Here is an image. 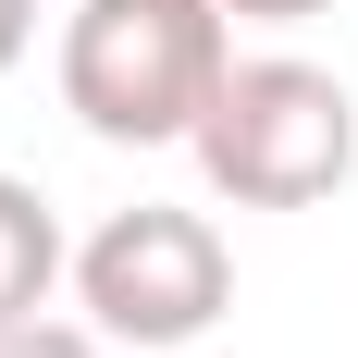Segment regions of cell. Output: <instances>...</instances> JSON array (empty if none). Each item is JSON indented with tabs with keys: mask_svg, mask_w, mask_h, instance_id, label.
I'll return each instance as SVG.
<instances>
[{
	"mask_svg": "<svg viewBox=\"0 0 358 358\" xmlns=\"http://www.w3.org/2000/svg\"><path fill=\"white\" fill-rule=\"evenodd\" d=\"M235 62L222 0H74L62 25V111L111 148H185Z\"/></svg>",
	"mask_w": 358,
	"mask_h": 358,
	"instance_id": "cell-1",
	"label": "cell"
},
{
	"mask_svg": "<svg viewBox=\"0 0 358 358\" xmlns=\"http://www.w3.org/2000/svg\"><path fill=\"white\" fill-rule=\"evenodd\" d=\"M235 25H309V13H334V0H222Z\"/></svg>",
	"mask_w": 358,
	"mask_h": 358,
	"instance_id": "cell-6",
	"label": "cell"
},
{
	"mask_svg": "<svg viewBox=\"0 0 358 358\" xmlns=\"http://www.w3.org/2000/svg\"><path fill=\"white\" fill-rule=\"evenodd\" d=\"M25 37H37V0H0V74L25 62Z\"/></svg>",
	"mask_w": 358,
	"mask_h": 358,
	"instance_id": "cell-7",
	"label": "cell"
},
{
	"mask_svg": "<svg viewBox=\"0 0 358 358\" xmlns=\"http://www.w3.org/2000/svg\"><path fill=\"white\" fill-rule=\"evenodd\" d=\"M62 272H74V248H62V210H50L25 173H0V334H13V322H37Z\"/></svg>",
	"mask_w": 358,
	"mask_h": 358,
	"instance_id": "cell-4",
	"label": "cell"
},
{
	"mask_svg": "<svg viewBox=\"0 0 358 358\" xmlns=\"http://www.w3.org/2000/svg\"><path fill=\"white\" fill-rule=\"evenodd\" d=\"M74 309L99 346H136V358H173L235 309V248H222L210 210H173V198H136L111 210L87 248H74Z\"/></svg>",
	"mask_w": 358,
	"mask_h": 358,
	"instance_id": "cell-3",
	"label": "cell"
},
{
	"mask_svg": "<svg viewBox=\"0 0 358 358\" xmlns=\"http://www.w3.org/2000/svg\"><path fill=\"white\" fill-rule=\"evenodd\" d=\"M0 358H111V346H99L87 322H50V309H37V322H13V334H0Z\"/></svg>",
	"mask_w": 358,
	"mask_h": 358,
	"instance_id": "cell-5",
	"label": "cell"
},
{
	"mask_svg": "<svg viewBox=\"0 0 358 358\" xmlns=\"http://www.w3.org/2000/svg\"><path fill=\"white\" fill-rule=\"evenodd\" d=\"M185 148H198L210 198H235V210H309V198H334L358 173V99L322 62L259 50V62H222Z\"/></svg>",
	"mask_w": 358,
	"mask_h": 358,
	"instance_id": "cell-2",
	"label": "cell"
}]
</instances>
